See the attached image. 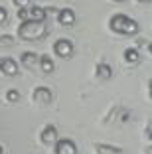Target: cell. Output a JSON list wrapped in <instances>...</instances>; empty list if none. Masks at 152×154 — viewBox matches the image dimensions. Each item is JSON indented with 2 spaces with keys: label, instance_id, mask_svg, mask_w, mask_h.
Masks as SVG:
<instances>
[{
  "label": "cell",
  "instance_id": "cell-5",
  "mask_svg": "<svg viewBox=\"0 0 152 154\" xmlns=\"http://www.w3.org/2000/svg\"><path fill=\"white\" fill-rule=\"evenodd\" d=\"M55 154H77V146L69 138H61L55 140Z\"/></svg>",
  "mask_w": 152,
  "mask_h": 154
},
{
  "label": "cell",
  "instance_id": "cell-22",
  "mask_svg": "<svg viewBox=\"0 0 152 154\" xmlns=\"http://www.w3.org/2000/svg\"><path fill=\"white\" fill-rule=\"evenodd\" d=\"M140 2H150V0H140Z\"/></svg>",
  "mask_w": 152,
  "mask_h": 154
},
{
  "label": "cell",
  "instance_id": "cell-14",
  "mask_svg": "<svg viewBox=\"0 0 152 154\" xmlns=\"http://www.w3.org/2000/svg\"><path fill=\"white\" fill-rule=\"evenodd\" d=\"M20 99V93L16 89H8L6 91V101H10V103H14V101Z\"/></svg>",
  "mask_w": 152,
  "mask_h": 154
},
{
  "label": "cell",
  "instance_id": "cell-6",
  "mask_svg": "<svg viewBox=\"0 0 152 154\" xmlns=\"http://www.w3.org/2000/svg\"><path fill=\"white\" fill-rule=\"evenodd\" d=\"M57 22L61 24V26H71V24L75 22V12H73L71 8H61L57 12Z\"/></svg>",
  "mask_w": 152,
  "mask_h": 154
},
{
  "label": "cell",
  "instance_id": "cell-16",
  "mask_svg": "<svg viewBox=\"0 0 152 154\" xmlns=\"http://www.w3.org/2000/svg\"><path fill=\"white\" fill-rule=\"evenodd\" d=\"M18 18L20 20H28V10L26 8H20L18 10Z\"/></svg>",
  "mask_w": 152,
  "mask_h": 154
},
{
  "label": "cell",
  "instance_id": "cell-18",
  "mask_svg": "<svg viewBox=\"0 0 152 154\" xmlns=\"http://www.w3.org/2000/svg\"><path fill=\"white\" fill-rule=\"evenodd\" d=\"M148 51H150V54H152V42H150V44H148Z\"/></svg>",
  "mask_w": 152,
  "mask_h": 154
},
{
  "label": "cell",
  "instance_id": "cell-20",
  "mask_svg": "<svg viewBox=\"0 0 152 154\" xmlns=\"http://www.w3.org/2000/svg\"><path fill=\"white\" fill-rule=\"evenodd\" d=\"M150 97H152V83H150Z\"/></svg>",
  "mask_w": 152,
  "mask_h": 154
},
{
  "label": "cell",
  "instance_id": "cell-15",
  "mask_svg": "<svg viewBox=\"0 0 152 154\" xmlns=\"http://www.w3.org/2000/svg\"><path fill=\"white\" fill-rule=\"evenodd\" d=\"M6 18H8V10H6L4 6H0V24L6 22Z\"/></svg>",
  "mask_w": 152,
  "mask_h": 154
},
{
  "label": "cell",
  "instance_id": "cell-1",
  "mask_svg": "<svg viewBox=\"0 0 152 154\" xmlns=\"http://www.w3.org/2000/svg\"><path fill=\"white\" fill-rule=\"evenodd\" d=\"M109 28H111L115 34H123V36H134L138 32V24L136 20H132L126 14H115L109 20Z\"/></svg>",
  "mask_w": 152,
  "mask_h": 154
},
{
  "label": "cell",
  "instance_id": "cell-19",
  "mask_svg": "<svg viewBox=\"0 0 152 154\" xmlns=\"http://www.w3.org/2000/svg\"><path fill=\"white\" fill-rule=\"evenodd\" d=\"M0 154H4V148H2V146H0Z\"/></svg>",
  "mask_w": 152,
  "mask_h": 154
},
{
  "label": "cell",
  "instance_id": "cell-12",
  "mask_svg": "<svg viewBox=\"0 0 152 154\" xmlns=\"http://www.w3.org/2000/svg\"><path fill=\"white\" fill-rule=\"evenodd\" d=\"M38 55L34 54V51H24L22 57H20V61H22V65H26V67H34V65L38 63Z\"/></svg>",
  "mask_w": 152,
  "mask_h": 154
},
{
  "label": "cell",
  "instance_id": "cell-4",
  "mask_svg": "<svg viewBox=\"0 0 152 154\" xmlns=\"http://www.w3.org/2000/svg\"><path fill=\"white\" fill-rule=\"evenodd\" d=\"M54 51L55 54L59 55V57H71L73 55V44L69 40H65V38H63V40H57L54 44Z\"/></svg>",
  "mask_w": 152,
  "mask_h": 154
},
{
  "label": "cell",
  "instance_id": "cell-11",
  "mask_svg": "<svg viewBox=\"0 0 152 154\" xmlns=\"http://www.w3.org/2000/svg\"><path fill=\"white\" fill-rule=\"evenodd\" d=\"M38 63H40V69L44 73H51L55 69V63H54V59L49 57V55H42L40 59H38Z\"/></svg>",
  "mask_w": 152,
  "mask_h": 154
},
{
  "label": "cell",
  "instance_id": "cell-7",
  "mask_svg": "<svg viewBox=\"0 0 152 154\" xmlns=\"http://www.w3.org/2000/svg\"><path fill=\"white\" fill-rule=\"evenodd\" d=\"M34 101L36 103H42V105H48L51 101V91L48 87H36L34 89Z\"/></svg>",
  "mask_w": 152,
  "mask_h": 154
},
{
  "label": "cell",
  "instance_id": "cell-3",
  "mask_svg": "<svg viewBox=\"0 0 152 154\" xmlns=\"http://www.w3.org/2000/svg\"><path fill=\"white\" fill-rule=\"evenodd\" d=\"M0 71L4 73V75H8V77H14V75H18L20 65H18V61L12 59V57H0Z\"/></svg>",
  "mask_w": 152,
  "mask_h": 154
},
{
  "label": "cell",
  "instance_id": "cell-13",
  "mask_svg": "<svg viewBox=\"0 0 152 154\" xmlns=\"http://www.w3.org/2000/svg\"><path fill=\"white\" fill-rule=\"evenodd\" d=\"M138 59H140V54L136 48H126L125 50V61L126 63H138Z\"/></svg>",
  "mask_w": 152,
  "mask_h": 154
},
{
  "label": "cell",
  "instance_id": "cell-21",
  "mask_svg": "<svg viewBox=\"0 0 152 154\" xmlns=\"http://www.w3.org/2000/svg\"><path fill=\"white\" fill-rule=\"evenodd\" d=\"M115 2H125V0H115Z\"/></svg>",
  "mask_w": 152,
  "mask_h": 154
},
{
  "label": "cell",
  "instance_id": "cell-9",
  "mask_svg": "<svg viewBox=\"0 0 152 154\" xmlns=\"http://www.w3.org/2000/svg\"><path fill=\"white\" fill-rule=\"evenodd\" d=\"M48 10L42 8V6H34V8L28 10V20H36V22H44Z\"/></svg>",
  "mask_w": 152,
  "mask_h": 154
},
{
  "label": "cell",
  "instance_id": "cell-10",
  "mask_svg": "<svg viewBox=\"0 0 152 154\" xmlns=\"http://www.w3.org/2000/svg\"><path fill=\"white\" fill-rule=\"evenodd\" d=\"M95 75H97V79H111V75H113L111 65H109V63H97Z\"/></svg>",
  "mask_w": 152,
  "mask_h": 154
},
{
  "label": "cell",
  "instance_id": "cell-8",
  "mask_svg": "<svg viewBox=\"0 0 152 154\" xmlns=\"http://www.w3.org/2000/svg\"><path fill=\"white\" fill-rule=\"evenodd\" d=\"M57 140V131H55V127H51V125H48V127L42 131V142L44 144H51V142Z\"/></svg>",
  "mask_w": 152,
  "mask_h": 154
},
{
  "label": "cell",
  "instance_id": "cell-2",
  "mask_svg": "<svg viewBox=\"0 0 152 154\" xmlns=\"http://www.w3.org/2000/svg\"><path fill=\"white\" fill-rule=\"evenodd\" d=\"M45 34V24L36 20H24L18 28V36L22 40H40Z\"/></svg>",
  "mask_w": 152,
  "mask_h": 154
},
{
  "label": "cell",
  "instance_id": "cell-17",
  "mask_svg": "<svg viewBox=\"0 0 152 154\" xmlns=\"http://www.w3.org/2000/svg\"><path fill=\"white\" fill-rule=\"evenodd\" d=\"M12 2L18 6V8H26V4L30 2V0H12Z\"/></svg>",
  "mask_w": 152,
  "mask_h": 154
}]
</instances>
